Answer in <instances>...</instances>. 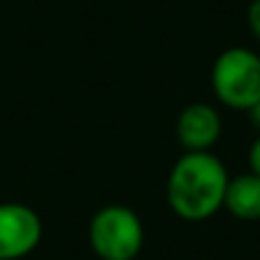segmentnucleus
Masks as SVG:
<instances>
[{
	"label": "nucleus",
	"mask_w": 260,
	"mask_h": 260,
	"mask_svg": "<svg viewBox=\"0 0 260 260\" xmlns=\"http://www.w3.org/2000/svg\"><path fill=\"white\" fill-rule=\"evenodd\" d=\"M229 180L226 167L217 155L208 151H187L169 174L167 201L183 219H208L224 206Z\"/></svg>",
	"instance_id": "obj_1"
},
{
	"label": "nucleus",
	"mask_w": 260,
	"mask_h": 260,
	"mask_svg": "<svg viewBox=\"0 0 260 260\" xmlns=\"http://www.w3.org/2000/svg\"><path fill=\"white\" fill-rule=\"evenodd\" d=\"M212 89L233 110H251L260 101V57L249 48H229L212 64Z\"/></svg>",
	"instance_id": "obj_2"
},
{
	"label": "nucleus",
	"mask_w": 260,
	"mask_h": 260,
	"mask_svg": "<svg viewBox=\"0 0 260 260\" xmlns=\"http://www.w3.org/2000/svg\"><path fill=\"white\" fill-rule=\"evenodd\" d=\"M89 244L101 260H135L144 244L137 212L126 206H105L89 224Z\"/></svg>",
	"instance_id": "obj_3"
},
{
	"label": "nucleus",
	"mask_w": 260,
	"mask_h": 260,
	"mask_svg": "<svg viewBox=\"0 0 260 260\" xmlns=\"http://www.w3.org/2000/svg\"><path fill=\"white\" fill-rule=\"evenodd\" d=\"M41 240V219L25 203H0V260L25 258Z\"/></svg>",
	"instance_id": "obj_4"
},
{
	"label": "nucleus",
	"mask_w": 260,
	"mask_h": 260,
	"mask_svg": "<svg viewBox=\"0 0 260 260\" xmlns=\"http://www.w3.org/2000/svg\"><path fill=\"white\" fill-rule=\"evenodd\" d=\"M178 139L187 151H208L219 139L221 119L215 108L206 103H192L180 112L176 123Z\"/></svg>",
	"instance_id": "obj_5"
},
{
	"label": "nucleus",
	"mask_w": 260,
	"mask_h": 260,
	"mask_svg": "<svg viewBox=\"0 0 260 260\" xmlns=\"http://www.w3.org/2000/svg\"><path fill=\"white\" fill-rule=\"evenodd\" d=\"M224 206L238 219L244 221L260 219V176L251 171V174H242L238 178L229 180Z\"/></svg>",
	"instance_id": "obj_6"
},
{
	"label": "nucleus",
	"mask_w": 260,
	"mask_h": 260,
	"mask_svg": "<svg viewBox=\"0 0 260 260\" xmlns=\"http://www.w3.org/2000/svg\"><path fill=\"white\" fill-rule=\"evenodd\" d=\"M249 27H251V32L256 35V39L260 41V0H253L251 5H249Z\"/></svg>",
	"instance_id": "obj_7"
},
{
	"label": "nucleus",
	"mask_w": 260,
	"mask_h": 260,
	"mask_svg": "<svg viewBox=\"0 0 260 260\" xmlns=\"http://www.w3.org/2000/svg\"><path fill=\"white\" fill-rule=\"evenodd\" d=\"M249 165H251V171L260 176V137L253 142L251 151H249Z\"/></svg>",
	"instance_id": "obj_8"
},
{
	"label": "nucleus",
	"mask_w": 260,
	"mask_h": 260,
	"mask_svg": "<svg viewBox=\"0 0 260 260\" xmlns=\"http://www.w3.org/2000/svg\"><path fill=\"white\" fill-rule=\"evenodd\" d=\"M249 114H251V121H253V123H256V126L260 128V101H258L256 105H253L251 110H249Z\"/></svg>",
	"instance_id": "obj_9"
}]
</instances>
